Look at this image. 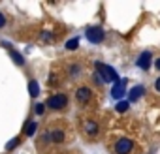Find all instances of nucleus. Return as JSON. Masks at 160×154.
Here are the masks:
<instances>
[{"mask_svg":"<svg viewBox=\"0 0 160 154\" xmlns=\"http://www.w3.org/2000/svg\"><path fill=\"white\" fill-rule=\"evenodd\" d=\"M143 94H145V87H143V85H136V87L128 92V102H138Z\"/></svg>","mask_w":160,"mask_h":154,"instance_id":"1a4fd4ad","label":"nucleus"},{"mask_svg":"<svg viewBox=\"0 0 160 154\" xmlns=\"http://www.w3.org/2000/svg\"><path fill=\"white\" fill-rule=\"evenodd\" d=\"M152 56H151V53L149 51H143L139 56H138V68H141V70H149V66H151V60Z\"/></svg>","mask_w":160,"mask_h":154,"instance_id":"6e6552de","label":"nucleus"},{"mask_svg":"<svg viewBox=\"0 0 160 154\" xmlns=\"http://www.w3.org/2000/svg\"><path fill=\"white\" fill-rule=\"evenodd\" d=\"M96 70H98V75H100V79L104 83H119V75H117V71L111 66L96 62Z\"/></svg>","mask_w":160,"mask_h":154,"instance_id":"20e7f679","label":"nucleus"},{"mask_svg":"<svg viewBox=\"0 0 160 154\" xmlns=\"http://www.w3.org/2000/svg\"><path fill=\"white\" fill-rule=\"evenodd\" d=\"M79 128H81V133L89 139H96L102 133V124L94 117H81L79 118Z\"/></svg>","mask_w":160,"mask_h":154,"instance_id":"f257e3e1","label":"nucleus"},{"mask_svg":"<svg viewBox=\"0 0 160 154\" xmlns=\"http://www.w3.org/2000/svg\"><path fill=\"white\" fill-rule=\"evenodd\" d=\"M10 55H12V58H13V62H15V64H19V66H23V64H25V58H23V55H21L19 51L10 49Z\"/></svg>","mask_w":160,"mask_h":154,"instance_id":"ddd939ff","label":"nucleus"},{"mask_svg":"<svg viewBox=\"0 0 160 154\" xmlns=\"http://www.w3.org/2000/svg\"><path fill=\"white\" fill-rule=\"evenodd\" d=\"M43 135H45V139H47L49 143H53V145H60V143L66 141V130H64V128H51V130H47Z\"/></svg>","mask_w":160,"mask_h":154,"instance_id":"423d86ee","label":"nucleus"},{"mask_svg":"<svg viewBox=\"0 0 160 154\" xmlns=\"http://www.w3.org/2000/svg\"><path fill=\"white\" fill-rule=\"evenodd\" d=\"M34 111H36V115H43V111H45V103H36V105H34Z\"/></svg>","mask_w":160,"mask_h":154,"instance_id":"dca6fc26","label":"nucleus"},{"mask_svg":"<svg viewBox=\"0 0 160 154\" xmlns=\"http://www.w3.org/2000/svg\"><path fill=\"white\" fill-rule=\"evenodd\" d=\"M134 150H136V143L130 137H119L111 147L113 154H134Z\"/></svg>","mask_w":160,"mask_h":154,"instance_id":"7ed1b4c3","label":"nucleus"},{"mask_svg":"<svg viewBox=\"0 0 160 154\" xmlns=\"http://www.w3.org/2000/svg\"><path fill=\"white\" fill-rule=\"evenodd\" d=\"M128 107H130V102H119L115 109H117L119 113H124V111H128Z\"/></svg>","mask_w":160,"mask_h":154,"instance_id":"2eb2a0df","label":"nucleus"},{"mask_svg":"<svg viewBox=\"0 0 160 154\" xmlns=\"http://www.w3.org/2000/svg\"><path fill=\"white\" fill-rule=\"evenodd\" d=\"M77 45H79V40H77V38H73V40H70V41L66 43V49H68V51H75V49H77Z\"/></svg>","mask_w":160,"mask_h":154,"instance_id":"4468645a","label":"nucleus"},{"mask_svg":"<svg viewBox=\"0 0 160 154\" xmlns=\"http://www.w3.org/2000/svg\"><path fill=\"white\" fill-rule=\"evenodd\" d=\"M68 105H70V96L66 92H55L45 100V107L55 111V113H60V111L68 109Z\"/></svg>","mask_w":160,"mask_h":154,"instance_id":"f03ea898","label":"nucleus"},{"mask_svg":"<svg viewBox=\"0 0 160 154\" xmlns=\"http://www.w3.org/2000/svg\"><path fill=\"white\" fill-rule=\"evenodd\" d=\"M28 92H30L32 98H36V96L40 94V83H38L36 79H30V81H28Z\"/></svg>","mask_w":160,"mask_h":154,"instance_id":"9b49d317","label":"nucleus"},{"mask_svg":"<svg viewBox=\"0 0 160 154\" xmlns=\"http://www.w3.org/2000/svg\"><path fill=\"white\" fill-rule=\"evenodd\" d=\"M68 75L70 79H77V77L83 75V66L81 64H70L68 66Z\"/></svg>","mask_w":160,"mask_h":154,"instance_id":"9d476101","label":"nucleus"},{"mask_svg":"<svg viewBox=\"0 0 160 154\" xmlns=\"http://www.w3.org/2000/svg\"><path fill=\"white\" fill-rule=\"evenodd\" d=\"M17 143H19L17 139H13V141H10V143L6 145V150H12V148H15V147H17Z\"/></svg>","mask_w":160,"mask_h":154,"instance_id":"a211bd4d","label":"nucleus"},{"mask_svg":"<svg viewBox=\"0 0 160 154\" xmlns=\"http://www.w3.org/2000/svg\"><path fill=\"white\" fill-rule=\"evenodd\" d=\"M152 87H154V90H156V94H160V75H158V77H156V79H154V85H152Z\"/></svg>","mask_w":160,"mask_h":154,"instance_id":"f3484780","label":"nucleus"},{"mask_svg":"<svg viewBox=\"0 0 160 154\" xmlns=\"http://www.w3.org/2000/svg\"><path fill=\"white\" fill-rule=\"evenodd\" d=\"M36 132H38V120H30V122L27 124V128H25V135H27V137H32Z\"/></svg>","mask_w":160,"mask_h":154,"instance_id":"f8f14e48","label":"nucleus"},{"mask_svg":"<svg viewBox=\"0 0 160 154\" xmlns=\"http://www.w3.org/2000/svg\"><path fill=\"white\" fill-rule=\"evenodd\" d=\"M4 26H6V15L0 12V28H4Z\"/></svg>","mask_w":160,"mask_h":154,"instance_id":"6ab92c4d","label":"nucleus"},{"mask_svg":"<svg viewBox=\"0 0 160 154\" xmlns=\"http://www.w3.org/2000/svg\"><path fill=\"white\" fill-rule=\"evenodd\" d=\"M152 66H154V70H156V71H160V56L152 60Z\"/></svg>","mask_w":160,"mask_h":154,"instance_id":"aec40b11","label":"nucleus"},{"mask_svg":"<svg viewBox=\"0 0 160 154\" xmlns=\"http://www.w3.org/2000/svg\"><path fill=\"white\" fill-rule=\"evenodd\" d=\"M85 38L91 41V43H102L106 40V32L102 26H89L85 30Z\"/></svg>","mask_w":160,"mask_h":154,"instance_id":"0eeeda50","label":"nucleus"},{"mask_svg":"<svg viewBox=\"0 0 160 154\" xmlns=\"http://www.w3.org/2000/svg\"><path fill=\"white\" fill-rule=\"evenodd\" d=\"M92 100V89L89 87V85H79L77 89H75V102H77V105H87L89 102Z\"/></svg>","mask_w":160,"mask_h":154,"instance_id":"39448f33","label":"nucleus"}]
</instances>
